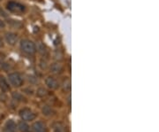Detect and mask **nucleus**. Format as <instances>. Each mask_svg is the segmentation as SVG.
<instances>
[{"mask_svg": "<svg viewBox=\"0 0 159 132\" xmlns=\"http://www.w3.org/2000/svg\"><path fill=\"white\" fill-rule=\"evenodd\" d=\"M20 48L21 52L28 55H34L36 52L35 44L29 39H22L20 43Z\"/></svg>", "mask_w": 159, "mask_h": 132, "instance_id": "nucleus-1", "label": "nucleus"}, {"mask_svg": "<svg viewBox=\"0 0 159 132\" xmlns=\"http://www.w3.org/2000/svg\"><path fill=\"white\" fill-rule=\"evenodd\" d=\"M7 10L11 12V13H15V14H21L26 11V7L24 5L19 3V2H15V1H10L7 3L6 6Z\"/></svg>", "mask_w": 159, "mask_h": 132, "instance_id": "nucleus-2", "label": "nucleus"}, {"mask_svg": "<svg viewBox=\"0 0 159 132\" xmlns=\"http://www.w3.org/2000/svg\"><path fill=\"white\" fill-rule=\"evenodd\" d=\"M8 80L10 82L11 85L13 87H20L23 85V82H24V79H23L22 75H20V73L17 72H12L8 74L7 76Z\"/></svg>", "mask_w": 159, "mask_h": 132, "instance_id": "nucleus-3", "label": "nucleus"}, {"mask_svg": "<svg viewBox=\"0 0 159 132\" xmlns=\"http://www.w3.org/2000/svg\"><path fill=\"white\" fill-rule=\"evenodd\" d=\"M20 116L23 121H33L35 119L36 115L32 110L29 108H23L20 111Z\"/></svg>", "mask_w": 159, "mask_h": 132, "instance_id": "nucleus-4", "label": "nucleus"}, {"mask_svg": "<svg viewBox=\"0 0 159 132\" xmlns=\"http://www.w3.org/2000/svg\"><path fill=\"white\" fill-rule=\"evenodd\" d=\"M5 40L7 43V45L11 46H14L18 43L19 36L14 32H6L5 34Z\"/></svg>", "mask_w": 159, "mask_h": 132, "instance_id": "nucleus-5", "label": "nucleus"}, {"mask_svg": "<svg viewBox=\"0 0 159 132\" xmlns=\"http://www.w3.org/2000/svg\"><path fill=\"white\" fill-rule=\"evenodd\" d=\"M45 84L46 86L48 87L49 89H51V90H56L59 86V83H58L57 80L53 76H48L46 78Z\"/></svg>", "mask_w": 159, "mask_h": 132, "instance_id": "nucleus-6", "label": "nucleus"}, {"mask_svg": "<svg viewBox=\"0 0 159 132\" xmlns=\"http://www.w3.org/2000/svg\"><path fill=\"white\" fill-rule=\"evenodd\" d=\"M33 132H47L46 125L42 121H35L31 127Z\"/></svg>", "mask_w": 159, "mask_h": 132, "instance_id": "nucleus-7", "label": "nucleus"}, {"mask_svg": "<svg viewBox=\"0 0 159 132\" xmlns=\"http://www.w3.org/2000/svg\"><path fill=\"white\" fill-rule=\"evenodd\" d=\"M35 49H36V52H38L43 56V57H46L48 56L49 52H48V49L45 46L44 44H43L42 42H38L36 45H35Z\"/></svg>", "mask_w": 159, "mask_h": 132, "instance_id": "nucleus-8", "label": "nucleus"}, {"mask_svg": "<svg viewBox=\"0 0 159 132\" xmlns=\"http://www.w3.org/2000/svg\"><path fill=\"white\" fill-rule=\"evenodd\" d=\"M50 70H51V73L54 74V75H59L63 72V66L60 63L56 62V63L51 64L50 67Z\"/></svg>", "mask_w": 159, "mask_h": 132, "instance_id": "nucleus-9", "label": "nucleus"}, {"mask_svg": "<svg viewBox=\"0 0 159 132\" xmlns=\"http://www.w3.org/2000/svg\"><path fill=\"white\" fill-rule=\"evenodd\" d=\"M0 89L4 92H7L10 91V85H9L8 82L6 80V77L2 75H0Z\"/></svg>", "mask_w": 159, "mask_h": 132, "instance_id": "nucleus-10", "label": "nucleus"}, {"mask_svg": "<svg viewBox=\"0 0 159 132\" xmlns=\"http://www.w3.org/2000/svg\"><path fill=\"white\" fill-rule=\"evenodd\" d=\"M18 127L16 125V123L12 120H9L6 121V123L5 124V130L6 132H17Z\"/></svg>", "mask_w": 159, "mask_h": 132, "instance_id": "nucleus-11", "label": "nucleus"}, {"mask_svg": "<svg viewBox=\"0 0 159 132\" xmlns=\"http://www.w3.org/2000/svg\"><path fill=\"white\" fill-rule=\"evenodd\" d=\"M8 25L12 29H20L22 27V23L15 20H8Z\"/></svg>", "mask_w": 159, "mask_h": 132, "instance_id": "nucleus-12", "label": "nucleus"}, {"mask_svg": "<svg viewBox=\"0 0 159 132\" xmlns=\"http://www.w3.org/2000/svg\"><path fill=\"white\" fill-rule=\"evenodd\" d=\"M11 96H12V98L14 100H16V101H19V102H26V98L23 96L21 93H20V92H12V94H11Z\"/></svg>", "mask_w": 159, "mask_h": 132, "instance_id": "nucleus-13", "label": "nucleus"}, {"mask_svg": "<svg viewBox=\"0 0 159 132\" xmlns=\"http://www.w3.org/2000/svg\"><path fill=\"white\" fill-rule=\"evenodd\" d=\"M18 129L20 132H29V126L25 121H20L18 124Z\"/></svg>", "mask_w": 159, "mask_h": 132, "instance_id": "nucleus-14", "label": "nucleus"}, {"mask_svg": "<svg viewBox=\"0 0 159 132\" xmlns=\"http://www.w3.org/2000/svg\"><path fill=\"white\" fill-rule=\"evenodd\" d=\"M47 94H48V92L43 87H40L36 91V96L39 97V98H43V97H45Z\"/></svg>", "mask_w": 159, "mask_h": 132, "instance_id": "nucleus-15", "label": "nucleus"}, {"mask_svg": "<svg viewBox=\"0 0 159 132\" xmlns=\"http://www.w3.org/2000/svg\"><path fill=\"white\" fill-rule=\"evenodd\" d=\"M42 112L45 116H51V115H53V110L51 109V107L49 106H44L42 108Z\"/></svg>", "mask_w": 159, "mask_h": 132, "instance_id": "nucleus-16", "label": "nucleus"}, {"mask_svg": "<svg viewBox=\"0 0 159 132\" xmlns=\"http://www.w3.org/2000/svg\"><path fill=\"white\" fill-rule=\"evenodd\" d=\"M62 87L65 91H68V90H70V88H71V81H70V79H66V80L64 81V82H63Z\"/></svg>", "mask_w": 159, "mask_h": 132, "instance_id": "nucleus-17", "label": "nucleus"}, {"mask_svg": "<svg viewBox=\"0 0 159 132\" xmlns=\"http://www.w3.org/2000/svg\"><path fill=\"white\" fill-rule=\"evenodd\" d=\"M39 67L43 69V70H44V69H46L48 68V63H47V61H46L44 59H42L39 61Z\"/></svg>", "mask_w": 159, "mask_h": 132, "instance_id": "nucleus-18", "label": "nucleus"}, {"mask_svg": "<svg viewBox=\"0 0 159 132\" xmlns=\"http://www.w3.org/2000/svg\"><path fill=\"white\" fill-rule=\"evenodd\" d=\"M54 132H63V127L60 123H57L55 126H54V129H53Z\"/></svg>", "mask_w": 159, "mask_h": 132, "instance_id": "nucleus-19", "label": "nucleus"}, {"mask_svg": "<svg viewBox=\"0 0 159 132\" xmlns=\"http://www.w3.org/2000/svg\"><path fill=\"white\" fill-rule=\"evenodd\" d=\"M54 56H55V59H57V60H58V59H63L62 58L63 55L61 54V52H56Z\"/></svg>", "mask_w": 159, "mask_h": 132, "instance_id": "nucleus-20", "label": "nucleus"}, {"mask_svg": "<svg viewBox=\"0 0 159 132\" xmlns=\"http://www.w3.org/2000/svg\"><path fill=\"white\" fill-rule=\"evenodd\" d=\"M1 16H2V17H6V18L8 17V14H7L6 12L4 11L2 8H0V17H1Z\"/></svg>", "mask_w": 159, "mask_h": 132, "instance_id": "nucleus-21", "label": "nucleus"}, {"mask_svg": "<svg viewBox=\"0 0 159 132\" xmlns=\"http://www.w3.org/2000/svg\"><path fill=\"white\" fill-rule=\"evenodd\" d=\"M6 22L2 20V18L0 17V29H5L6 28Z\"/></svg>", "mask_w": 159, "mask_h": 132, "instance_id": "nucleus-22", "label": "nucleus"}, {"mask_svg": "<svg viewBox=\"0 0 159 132\" xmlns=\"http://www.w3.org/2000/svg\"><path fill=\"white\" fill-rule=\"evenodd\" d=\"M3 45H4V43H3V40H2V38L0 37V48H1V47H3Z\"/></svg>", "mask_w": 159, "mask_h": 132, "instance_id": "nucleus-23", "label": "nucleus"}, {"mask_svg": "<svg viewBox=\"0 0 159 132\" xmlns=\"http://www.w3.org/2000/svg\"><path fill=\"white\" fill-rule=\"evenodd\" d=\"M1 1H2V0H0V2H1Z\"/></svg>", "mask_w": 159, "mask_h": 132, "instance_id": "nucleus-24", "label": "nucleus"}]
</instances>
